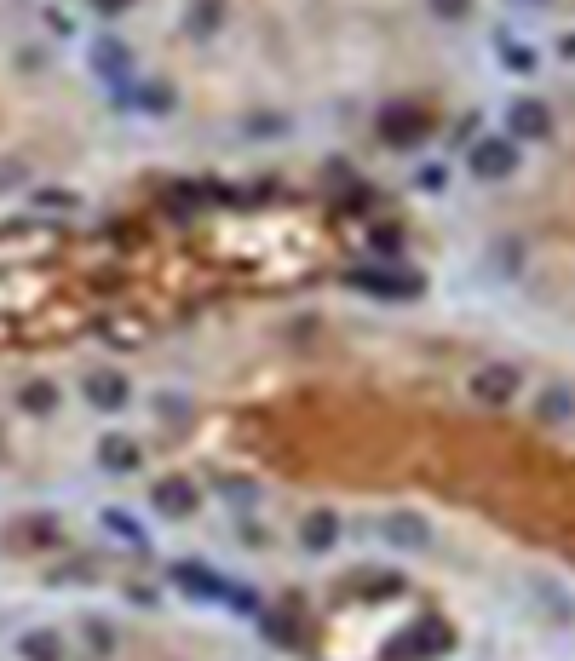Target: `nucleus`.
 Returning <instances> with one entry per match:
<instances>
[{"label": "nucleus", "instance_id": "9b49d317", "mask_svg": "<svg viewBox=\"0 0 575 661\" xmlns=\"http://www.w3.org/2000/svg\"><path fill=\"white\" fill-rule=\"evenodd\" d=\"M299 541H305L311 552H328L334 541H340V518H334V512H317V518H305Z\"/></svg>", "mask_w": 575, "mask_h": 661}, {"label": "nucleus", "instance_id": "412c9836", "mask_svg": "<svg viewBox=\"0 0 575 661\" xmlns=\"http://www.w3.org/2000/svg\"><path fill=\"white\" fill-rule=\"evenodd\" d=\"M374 253H397V230H374Z\"/></svg>", "mask_w": 575, "mask_h": 661}, {"label": "nucleus", "instance_id": "1a4fd4ad", "mask_svg": "<svg viewBox=\"0 0 575 661\" xmlns=\"http://www.w3.org/2000/svg\"><path fill=\"white\" fill-rule=\"evenodd\" d=\"M173 581H179L190 598H230V587L213 570H196V564H173Z\"/></svg>", "mask_w": 575, "mask_h": 661}, {"label": "nucleus", "instance_id": "ddd939ff", "mask_svg": "<svg viewBox=\"0 0 575 661\" xmlns=\"http://www.w3.org/2000/svg\"><path fill=\"white\" fill-rule=\"evenodd\" d=\"M386 541H397V547H426L432 535H426L420 518H386Z\"/></svg>", "mask_w": 575, "mask_h": 661}, {"label": "nucleus", "instance_id": "20e7f679", "mask_svg": "<svg viewBox=\"0 0 575 661\" xmlns=\"http://www.w3.org/2000/svg\"><path fill=\"white\" fill-rule=\"evenodd\" d=\"M345 282L363 288V294H374V299H414L420 294V282H414V276H397V271H351Z\"/></svg>", "mask_w": 575, "mask_h": 661}, {"label": "nucleus", "instance_id": "f3484780", "mask_svg": "<svg viewBox=\"0 0 575 661\" xmlns=\"http://www.w3.org/2000/svg\"><path fill=\"white\" fill-rule=\"evenodd\" d=\"M87 639H92V650H98V656H110V650H115L110 627H104V621H98V616H87Z\"/></svg>", "mask_w": 575, "mask_h": 661}, {"label": "nucleus", "instance_id": "f257e3e1", "mask_svg": "<svg viewBox=\"0 0 575 661\" xmlns=\"http://www.w3.org/2000/svg\"><path fill=\"white\" fill-rule=\"evenodd\" d=\"M466 167L489 184L512 179V173H518V144H512V138H478V144L466 150Z\"/></svg>", "mask_w": 575, "mask_h": 661}, {"label": "nucleus", "instance_id": "39448f33", "mask_svg": "<svg viewBox=\"0 0 575 661\" xmlns=\"http://www.w3.org/2000/svg\"><path fill=\"white\" fill-rule=\"evenodd\" d=\"M506 127H512V144H518V138H535V144H541V138L552 133V115H547L541 98H518V104L506 110Z\"/></svg>", "mask_w": 575, "mask_h": 661}, {"label": "nucleus", "instance_id": "dca6fc26", "mask_svg": "<svg viewBox=\"0 0 575 661\" xmlns=\"http://www.w3.org/2000/svg\"><path fill=\"white\" fill-rule=\"evenodd\" d=\"M564 414H570V391L552 386L547 397H541V420H564Z\"/></svg>", "mask_w": 575, "mask_h": 661}, {"label": "nucleus", "instance_id": "4468645a", "mask_svg": "<svg viewBox=\"0 0 575 661\" xmlns=\"http://www.w3.org/2000/svg\"><path fill=\"white\" fill-rule=\"evenodd\" d=\"M104 529H110V535H121L127 547H144V529H138L127 512H104Z\"/></svg>", "mask_w": 575, "mask_h": 661}, {"label": "nucleus", "instance_id": "6e6552de", "mask_svg": "<svg viewBox=\"0 0 575 661\" xmlns=\"http://www.w3.org/2000/svg\"><path fill=\"white\" fill-rule=\"evenodd\" d=\"M18 656H23V661H64L69 644H64V633H52V627H35V633H23V639H18Z\"/></svg>", "mask_w": 575, "mask_h": 661}, {"label": "nucleus", "instance_id": "0eeeda50", "mask_svg": "<svg viewBox=\"0 0 575 661\" xmlns=\"http://www.w3.org/2000/svg\"><path fill=\"white\" fill-rule=\"evenodd\" d=\"M150 501H156L161 518H190V512H196V483L190 478H161Z\"/></svg>", "mask_w": 575, "mask_h": 661}, {"label": "nucleus", "instance_id": "7ed1b4c3", "mask_svg": "<svg viewBox=\"0 0 575 661\" xmlns=\"http://www.w3.org/2000/svg\"><path fill=\"white\" fill-rule=\"evenodd\" d=\"M426 127H432V121L414 110V104H391V110L380 115V133H386L391 150H409V144H420V138H426Z\"/></svg>", "mask_w": 575, "mask_h": 661}, {"label": "nucleus", "instance_id": "a211bd4d", "mask_svg": "<svg viewBox=\"0 0 575 661\" xmlns=\"http://www.w3.org/2000/svg\"><path fill=\"white\" fill-rule=\"evenodd\" d=\"M23 403H29L35 414H46L52 403H58V391H52V386H29V391H23Z\"/></svg>", "mask_w": 575, "mask_h": 661}, {"label": "nucleus", "instance_id": "f8f14e48", "mask_svg": "<svg viewBox=\"0 0 575 661\" xmlns=\"http://www.w3.org/2000/svg\"><path fill=\"white\" fill-rule=\"evenodd\" d=\"M98 460H104L110 472H133L138 466V443H127V437H104V443H98Z\"/></svg>", "mask_w": 575, "mask_h": 661}, {"label": "nucleus", "instance_id": "f03ea898", "mask_svg": "<svg viewBox=\"0 0 575 661\" xmlns=\"http://www.w3.org/2000/svg\"><path fill=\"white\" fill-rule=\"evenodd\" d=\"M437 650H449V627H443V621H414L403 639H391L386 656L391 661H426V656H437Z\"/></svg>", "mask_w": 575, "mask_h": 661}, {"label": "nucleus", "instance_id": "9d476101", "mask_svg": "<svg viewBox=\"0 0 575 661\" xmlns=\"http://www.w3.org/2000/svg\"><path fill=\"white\" fill-rule=\"evenodd\" d=\"M87 403L92 409H121V403H127V380H115V374H92L87 380Z\"/></svg>", "mask_w": 575, "mask_h": 661}, {"label": "nucleus", "instance_id": "6ab92c4d", "mask_svg": "<svg viewBox=\"0 0 575 661\" xmlns=\"http://www.w3.org/2000/svg\"><path fill=\"white\" fill-rule=\"evenodd\" d=\"M420 190H443V184H449V167H420Z\"/></svg>", "mask_w": 575, "mask_h": 661}, {"label": "nucleus", "instance_id": "aec40b11", "mask_svg": "<svg viewBox=\"0 0 575 661\" xmlns=\"http://www.w3.org/2000/svg\"><path fill=\"white\" fill-rule=\"evenodd\" d=\"M432 12H437V18H466V12H472V0H432Z\"/></svg>", "mask_w": 575, "mask_h": 661}, {"label": "nucleus", "instance_id": "423d86ee", "mask_svg": "<svg viewBox=\"0 0 575 661\" xmlns=\"http://www.w3.org/2000/svg\"><path fill=\"white\" fill-rule=\"evenodd\" d=\"M518 386H524V374L512 363H489V368H478V380H472V391H478L483 403H512Z\"/></svg>", "mask_w": 575, "mask_h": 661}, {"label": "nucleus", "instance_id": "2eb2a0df", "mask_svg": "<svg viewBox=\"0 0 575 661\" xmlns=\"http://www.w3.org/2000/svg\"><path fill=\"white\" fill-rule=\"evenodd\" d=\"M501 52H506V69H512V75H529V69L541 64V58H535V46H518V41H501Z\"/></svg>", "mask_w": 575, "mask_h": 661}, {"label": "nucleus", "instance_id": "4be33fe9", "mask_svg": "<svg viewBox=\"0 0 575 661\" xmlns=\"http://www.w3.org/2000/svg\"><path fill=\"white\" fill-rule=\"evenodd\" d=\"M529 6H552V0H529Z\"/></svg>", "mask_w": 575, "mask_h": 661}]
</instances>
